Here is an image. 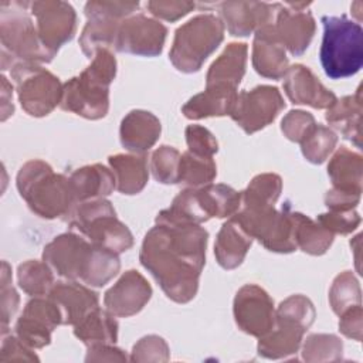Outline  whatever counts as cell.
<instances>
[{
    "label": "cell",
    "instance_id": "obj_1",
    "mask_svg": "<svg viewBox=\"0 0 363 363\" xmlns=\"http://www.w3.org/2000/svg\"><path fill=\"white\" fill-rule=\"evenodd\" d=\"M208 233L199 224L156 223L142 242L139 259L167 298L191 301L206 262Z\"/></svg>",
    "mask_w": 363,
    "mask_h": 363
},
{
    "label": "cell",
    "instance_id": "obj_2",
    "mask_svg": "<svg viewBox=\"0 0 363 363\" xmlns=\"http://www.w3.org/2000/svg\"><path fill=\"white\" fill-rule=\"evenodd\" d=\"M43 261L65 279H81L88 286L106 285L121 269L118 254L69 231L44 247Z\"/></svg>",
    "mask_w": 363,
    "mask_h": 363
},
{
    "label": "cell",
    "instance_id": "obj_3",
    "mask_svg": "<svg viewBox=\"0 0 363 363\" xmlns=\"http://www.w3.org/2000/svg\"><path fill=\"white\" fill-rule=\"evenodd\" d=\"M16 184L30 210L41 218L67 220L77 206L71 179L54 173L44 160L33 159L24 163L17 173Z\"/></svg>",
    "mask_w": 363,
    "mask_h": 363
},
{
    "label": "cell",
    "instance_id": "obj_4",
    "mask_svg": "<svg viewBox=\"0 0 363 363\" xmlns=\"http://www.w3.org/2000/svg\"><path fill=\"white\" fill-rule=\"evenodd\" d=\"M116 75V60L106 50H98L89 67L62 85L60 106L86 119H101L109 109V85Z\"/></svg>",
    "mask_w": 363,
    "mask_h": 363
},
{
    "label": "cell",
    "instance_id": "obj_5",
    "mask_svg": "<svg viewBox=\"0 0 363 363\" xmlns=\"http://www.w3.org/2000/svg\"><path fill=\"white\" fill-rule=\"evenodd\" d=\"M322 45L319 58L330 79H342L357 74L363 65V30L357 21L345 14L323 16Z\"/></svg>",
    "mask_w": 363,
    "mask_h": 363
},
{
    "label": "cell",
    "instance_id": "obj_6",
    "mask_svg": "<svg viewBox=\"0 0 363 363\" xmlns=\"http://www.w3.org/2000/svg\"><path fill=\"white\" fill-rule=\"evenodd\" d=\"M315 316L313 303L303 295H291L282 301L275 311L274 328L259 337L258 354L265 359H281L296 353Z\"/></svg>",
    "mask_w": 363,
    "mask_h": 363
},
{
    "label": "cell",
    "instance_id": "obj_7",
    "mask_svg": "<svg viewBox=\"0 0 363 363\" xmlns=\"http://www.w3.org/2000/svg\"><path fill=\"white\" fill-rule=\"evenodd\" d=\"M223 38L224 23L214 14H199L176 30L169 58L176 69L197 72Z\"/></svg>",
    "mask_w": 363,
    "mask_h": 363
},
{
    "label": "cell",
    "instance_id": "obj_8",
    "mask_svg": "<svg viewBox=\"0 0 363 363\" xmlns=\"http://www.w3.org/2000/svg\"><path fill=\"white\" fill-rule=\"evenodd\" d=\"M67 221L72 230H78L92 244L115 254L125 252L133 245L130 230L116 217L111 201L105 199L78 203Z\"/></svg>",
    "mask_w": 363,
    "mask_h": 363
},
{
    "label": "cell",
    "instance_id": "obj_9",
    "mask_svg": "<svg viewBox=\"0 0 363 363\" xmlns=\"http://www.w3.org/2000/svg\"><path fill=\"white\" fill-rule=\"evenodd\" d=\"M28 1L0 3V38L1 50L9 52L16 62L43 64L54 55L43 45L37 27L28 14Z\"/></svg>",
    "mask_w": 363,
    "mask_h": 363
},
{
    "label": "cell",
    "instance_id": "obj_10",
    "mask_svg": "<svg viewBox=\"0 0 363 363\" xmlns=\"http://www.w3.org/2000/svg\"><path fill=\"white\" fill-rule=\"evenodd\" d=\"M237 223L267 250L288 254L295 251L294 211L286 203L281 211L268 208H244L233 216Z\"/></svg>",
    "mask_w": 363,
    "mask_h": 363
},
{
    "label": "cell",
    "instance_id": "obj_11",
    "mask_svg": "<svg viewBox=\"0 0 363 363\" xmlns=\"http://www.w3.org/2000/svg\"><path fill=\"white\" fill-rule=\"evenodd\" d=\"M11 78L17 85V95L21 108L31 116L48 115L62 98V85L60 79L31 62H16L11 67Z\"/></svg>",
    "mask_w": 363,
    "mask_h": 363
},
{
    "label": "cell",
    "instance_id": "obj_12",
    "mask_svg": "<svg viewBox=\"0 0 363 363\" xmlns=\"http://www.w3.org/2000/svg\"><path fill=\"white\" fill-rule=\"evenodd\" d=\"M138 7V1H88L84 9L88 21L79 37L82 52L94 58L98 50L115 47L121 23Z\"/></svg>",
    "mask_w": 363,
    "mask_h": 363
},
{
    "label": "cell",
    "instance_id": "obj_13",
    "mask_svg": "<svg viewBox=\"0 0 363 363\" xmlns=\"http://www.w3.org/2000/svg\"><path fill=\"white\" fill-rule=\"evenodd\" d=\"M285 108V101L277 86L258 85L237 95L231 119L245 132L254 133L269 125Z\"/></svg>",
    "mask_w": 363,
    "mask_h": 363
},
{
    "label": "cell",
    "instance_id": "obj_14",
    "mask_svg": "<svg viewBox=\"0 0 363 363\" xmlns=\"http://www.w3.org/2000/svg\"><path fill=\"white\" fill-rule=\"evenodd\" d=\"M30 13L35 17L38 37L52 55L68 43L77 30V14L71 4L58 0L33 1Z\"/></svg>",
    "mask_w": 363,
    "mask_h": 363
},
{
    "label": "cell",
    "instance_id": "obj_15",
    "mask_svg": "<svg viewBox=\"0 0 363 363\" xmlns=\"http://www.w3.org/2000/svg\"><path fill=\"white\" fill-rule=\"evenodd\" d=\"M233 312L237 326L255 337H262L275 325L274 302L267 291L255 284H247L238 289Z\"/></svg>",
    "mask_w": 363,
    "mask_h": 363
},
{
    "label": "cell",
    "instance_id": "obj_16",
    "mask_svg": "<svg viewBox=\"0 0 363 363\" xmlns=\"http://www.w3.org/2000/svg\"><path fill=\"white\" fill-rule=\"evenodd\" d=\"M167 28L157 20L143 14L126 17L116 34L115 50L142 57H156L162 52Z\"/></svg>",
    "mask_w": 363,
    "mask_h": 363
},
{
    "label": "cell",
    "instance_id": "obj_17",
    "mask_svg": "<svg viewBox=\"0 0 363 363\" xmlns=\"http://www.w3.org/2000/svg\"><path fill=\"white\" fill-rule=\"evenodd\" d=\"M62 325L58 305L48 296H34L24 306L16 323V336L31 349H41L51 342V333Z\"/></svg>",
    "mask_w": 363,
    "mask_h": 363
},
{
    "label": "cell",
    "instance_id": "obj_18",
    "mask_svg": "<svg viewBox=\"0 0 363 363\" xmlns=\"http://www.w3.org/2000/svg\"><path fill=\"white\" fill-rule=\"evenodd\" d=\"M311 3H285L278 4L272 28L284 45L292 55H302L309 47L316 26L312 14L303 11Z\"/></svg>",
    "mask_w": 363,
    "mask_h": 363
},
{
    "label": "cell",
    "instance_id": "obj_19",
    "mask_svg": "<svg viewBox=\"0 0 363 363\" xmlns=\"http://www.w3.org/2000/svg\"><path fill=\"white\" fill-rule=\"evenodd\" d=\"M152 296V286L146 278L135 271H126L104 296L108 312L118 318H129L143 309Z\"/></svg>",
    "mask_w": 363,
    "mask_h": 363
},
{
    "label": "cell",
    "instance_id": "obj_20",
    "mask_svg": "<svg viewBox=\"0 0 363 363\" xmlns=\"http://www.w3.org/2000/svg\"><path fill=\"white\" fill-rule=\"evenodd\" d=\"M284 91L292 104L328 109L336 102V95L328 89L305 65L295 64L284 77Z\"/></svg>",
    "mask_w": 363,
    "mask_h": 363
},
{
    "label": "cell",
    "instance_id": "obj_21",
    "mask_svg": "<svg viewBox=\"0 0 363 363\" xmlns=\"http://www.w3.org/2000/svg\"><path fill=\"white\" fill-rule=\"evenodd\" d=\"M278 3L259 1H224L220 4L221 17L227 30L234 37H247L259 27L271 23L275 17Z\"/></svg>",
    "mask_w": 363,
    "mask_h": 363
},
{
    "label": "cell",
    "instance_id": "obj_22",
    "mask_svg": "<svg viewBox=\"0 0 363 363\" xmlns=\"http://www.w3.org/2000/svg\"><path fill=\"white\" fill-rule=\"evenodd\" d=\"M48 296L58 305L62 313V325L75 326L99 305L98 294L74 279L55 282Z\"/></svg>",
    "mask_w": 363,
    "mask_h": 363
},
{
    "label": "cell",
    "instance_id": "obj_23",
    "mask_svg": "<svg viewBox=\"0 0 363 363\" xmlns=\"http://www.w3.org/2000/svg\"><path fill=\"white\" fill-rule=\"evenodd\" d=\"M272 21L255 31L252 43V67L261 77L281 79L289 68L288 57L284 45L274 33Z\"/></svg>",
    "mask_w": 363,
    "mask_h": 363
},
{
    "label": "cell",
    "instance_id": "obj_24",
    "mask_svg": "<svg viewBox=\"0 0 363 363\" xmlns=\"http://www.w3.org/2000/svg\"><path fill=\"white\" fill-rule=\"evenodd\" d=\"M160 121L149 111L133 109L121 122L119 138L125 149L143 155L160 136Z\"/></svg>",
    "mask_w": 363,
    "mask_h": 363
},
{
    "label": "cell",
    "instance_id": "obj_25",
    "mask_svg": "<svg viewBox=\"0 0 363 363\" xmlns=\"http://www.w3.org/2000/svg\"><path fill=\"white\" fill-rule=\"evenodd\" d=\"M248 47L245 43H231L210 65L206 86H228L237 89L245 74Z\"/></svg>",
    "mask_w": 363,
    "mask_h": 363
},
{
    "label": "cell",
    "instance_id": "obj_26",
    "mask_svg": "<svg viewBox=\"0 0 363 363\" xmlns=\"http://www.w3.org/2000/svg\"><path fill=\"white\" fill-rule=\"evenodd\" d=\"M252 240L254 238L231 216L221 225L216 238L214 255L218 265L224 269H234L241 265Z\"/></svg>",
    "mask_w": 363,
    "mask_h": 363
},
{
    "label": "cell",
    "instance_id": "obj_27",
    "mask_svg": "<svg viewBox=\"0 0 363 363\" xmlns=\"http://www.w3.org/2000/svg\"><path fill=\"white\" fill-rule=\"evenodd\" d=\"M329 125H332L340 135L353 142L357 147L362 146V91L357 88L356 94L336 99L328 108L325 115Z\"/></svg>",
    "mask_w": 363,
    "mask_h": 363
},
{
    "label": "cell",
    "instance_id": "obj_28",
    "mask_svg": "<svg viewBox=\"0 0 363 363\" xmlns=\"http://www.w3.org/2000/svg\"><path fill=\"white\" fill-rule=\"evenodd\" d=\"M237 89L228 86H206V89L190 98L182 108L189 119H201L208 116L230 115L235 99Z\"/></svg>",
    "mask_w": 363,
    "mask_h": 363
},
{
    "label": "cell",
    "instance_id": "obj_29",
    "mask_svg": "<svg viewBox=\"0 0 363 363\" xmlns=\"http://www.w3.org/2000/svg\"><path fill=\"white\" fill-rule=\"evenodd\" d=\"M77 204L88 200L104 199L116 189V180L113 172L105 166L95 163L77 169L69 176Z\"/></svg>",
    "mask_w": 363,
    "mask_h": 363
},
{
    "label": "cell",
    "instance_id": "obj_30",
    "mask_svg": "<svg viewBox=\"0 0 363 363\" xmlns=\"http://www.w3.org/2000/svg\"><path fill=\"white\" fill-rule=\"evenodd\" d=\"M363 157L345 146H342L328 164V174L332 180L333 190L359 194L362 193Z\"/></svg>",
    "mask_w": 363,
    "mask_h": 363
},
{
    "label": "cell",
    "instance_id": "obj_31",
    "mask_svg": "<svg viewBox=\"0 0 363 363\" xmlns=\"http://www.w3.org/2000/svg\"><path fill=\"white\" fill-rule=\"evenodd\" d=\"M116 180V190L122 194L140 193L149 177L146 155H115L108 159Z\"/></svg>",
    "mask_w": 363,
    "mask_h": 363
},
{
    "label": "cell",
    "instance_id": "obj_32",
    "mask_svg": "<svg viewBox=\"0 0 363 363\" xmlns=\"http://www.w3.org/2000/svg\"><path fill=\"white\" fill-rule=\"evenodd\" d=\"M74 335L86 346L115 345L118 340V322L111 312L98 306L75 325Z\"/></svg>",
    "mask_w": 363,
    "mask_h": 363
},
{
    "label": "cell",
    "instance_id": "obj_33",
    "mask_svg": "<svg viewBox=\"0 0 363 363\" xmlns=\"http://www.w3.org/2000/svg\"><path fill=\"white\" fill-rule=\"evenodd\" d=\"M199 203L210 220L211 217H231L241 207V191L227 184H206L196 189Z\"/></svg>",
    "mask_w": 363,
    "mask_h": 363
},
{
    "label": "cell",
    "instance_id": "obj_34",
    "mask_svg": "<svg viewBox=\"0 0 363 363\" xmlns=\"http://www.w3.org/2000/svg\"><path fill=\"white\" fill-rule=\"evenodd\" d=\"M294 221L296 247L311 255H322L329 250L333 242V234L330 231L302 213L294 211Z\"/></svg>",
    "mask_w": 363,
    "mask_h": 363
},
{
    "label": "cell",
    "instance_id": "obj_35",
    "mask_svg": "<svg viewBox=\"0 0 363 363\" xmlns=\"http://www.w3.org/2000/svg\"><path fill=\"white\" fill-rule=\"evenodd\" d=\"M282 190V180L275 173H262L255 176L248 187L241 191V206L244 208L274 207Z\"/></svg>",
    "mask_w": 363,
    "mask_h": 363
},
{
    "label": "cell",
    "instance_id": "obj_36",
    "mask_svg": "<svg viewBox=\"0 0 363 363\" xmlns=\"http://www.w3.org/2000/svg\"><path fill=\"white\" fill-rule=\"evenodd\" d=\"M179 176V183L194 189L203 187L206 184H210L216 179L217 166L213 157L187 150L182 155Z\"/></svg>",
    "mask_w": 363,
    "mask_h": 363
},
{
    "label": "cell",
    "instance_id": "obj_37",
    "mask_svg": "<svg viewBox=\"0 0 363 363\" xmlns=\"http://www.w3.org/2000/svg\"><path fill=\"white\" fill-rule=\"evenodd\" d=\"M17 281L20 288L31 296L48 294L55 284L51 267L45 261L37 259H28L18 265Z\"/></svg>",
    "mask_w": 363,
    "mask_h": 363
},
{
    "label": "cell",
    "instance_id": "obj_38",
    "mask_svg": "<svg viewBox=\"0 0 363 363\" xmlns=\"http://www.w3.org/2000/svg\"><path fill=\"white\" fill-rule=\"evenodd\" d=\"M336 143V133L330 128L316 123L301 140V150L308 162L320 164L333 152Z\"/></svg>",
    "mask_w": 363,
    "mask_h": 363
},
{
    "label": "cell",
    "instance_id": "obj_39",
    "mask_svg": "<svg viewBox=\"0 0 363 363\" xmlns=\"http://www.w3.org/2000/svg\"><path fill=\"white\" fill-rule=\"evenodd\" d=\"M360 285L352 271L339 274L329 291V302L336 315H342L352 306L362 305Z\"/></svg>",
    "mask_w": 363,
    "mask_h": 363
},
{
    "label": "cell",
    "instance_id": "obj_40",
    "mask_svg": "<svg viewBox=\"0 0 363 363\" xmlns=\"http://www.w3.org/2000/svg\"><path fill=\"white\" fill-rule=\"evenodd\" d=\"M343 343L335 335L313 333L305 340L302 357L305 362H328L342 359Z\"/></svg>",
    "mask_w": 363,
    "mask_h": 363
},
{
    "label": "cell",
    "instance_id": "obj_41",
    "mask_svg": "<svg viewBox=\"0 0 363 363\" xmlns=\"http://www.w3.org/2000/svg\"><path fill=\"white\" fill-rule=\"evenodd\" d=\"M182 155L173 146H159L150 157V170L153 177L163 184H176L180 180L179 169H180Z\"/></svg>",
    "mask_w": 363,
    "mask_h": 363
},
{
    "label": "cell",
    "instance_id": "obj_42",
    "mask_svg": "<svg viewBox=\"0 0 363 363\" xmlns=\"http://www.w3.org/2000/svg\"><path fill=\"white\" fill-rule=\"evenodd\" d=\"M132 362H167L169 346L163 337L149 335L135 343L132 349Z\"/></svg>",
    "mask_w": 363,
    "mask_h": 363
},
{
    "label": "cell",
    "instance_id": "obj_43",
    "mask_svg": "<svg viewBox=\"0 0 363 363\" xmlns=\"http://www.w3.org/2000/svg\"><path fill=\"white\" fill-rule=\"evenodd\" d=\"M316 125V121L313 115L309 112L296 109L289 111L282 122H281V130L286 136V139L301 143V140L305 138V135Z\"/></svg>",
    "mask_w": 363,
    "mask_h": 363
},
{
    "label": "cell",
    "instance_id": "obj_44",
    "mask_svg": "<svg viewBox=\"0 0 363 363\" xmlns=\"http://www.w3.org/2000/svg\"><path fill=\"white\" fill-rule=\"evenodd\" d=\"M316 221L323 225L328 231L335 234H349L360 224V216L352 208L345 211L329 210L325 214H319Z\"/></svg>",
    "mask_w": 363,
    "mask_h": 363
},
{
    "label": "cell",
    "instance_id": "obj_45",
    "mask_svg": "<svg viewBox=\"0 0 363 363\" xmlns=\"http://www.w3.org/2000/svg\"><path fill=\"white\" fill-rule=\"evenodd\" d=\"M20 298L17 291L11 285V274L10 267L6 261H3L1 269V335H6L7 325L18 309Z\"/></svg>",
    "mask_w": 363,
    "mask_h": 363
},
{
    "label": "cell",
    "instance_id": "obj_46",
    "mask_svg": "<svg viewBox=\"0 0 363 363\" xmlns=\"http://www.w3.org/2000/svg\"><path fill=\"white\" fill-rule=\"evenodd\" d=\"M186 142L189 150L197 155L213 157L218 150V143L214 135L201 125H189L186 128Z\"/></svg>",
    "mask_w": 363,
    "mask_h": 363
},
{
    "label": "cell",
    "instance_id": "obj_47",
    "mask_svg": "<svg viewBox=\"0 0 363 363\" xmlns=\"http://www.w3.org/2000/svg\"><path fill=\"white\" fill-rule=\"evenodd\" d=\"M194 3L191 1H174V0H155L147 1L146 9L157 18L166 21H176L186 14H189L194 9Z\"/></svg>",
    "mask_w": 363,
    "mask_h": 363
},
{
    "label": "cell",
    "instance_id": "obj_48",
    "mask_svg": "<svg viewBox=\"0 0 363 363\" xmlns=\"http://www.w3.org/2000/svg\"><path fill=\"white\" fill-rule=\"evenodd\" d=\"M0 362H38L35 353L17 336H3L0 349Z\"/></svg>",
    "mask_w": 363,
    "mask_h": 363
},
{
    "label": "cell",
    "instance_id": "obj_49",
    "mask_svg": "<svg viewBox=\"0 0 363 363\" xmlns=\"http://www.w3.org/2000/svg\"><path fill=\"white\" fill-rule=\"evenodd\" d=\"M339 320V330L357 342L362 340V305H356L345 311Z\"/></svg>",
    "mask_w": 363,
    "mask_h": 363
},
{
    "label": "cell",
    "instance_id": "obj_50",
    "mask_svg": "<svg viewBox=\"0 0 363 363\" xmlns=\"http://www.w3.org/2000/svg\"><path fill=\"white\" fill-rule=\"evenodd\" d=\"M86 362H126L125 353L113 345L88 346Z\"/></svg>",
    "mask_w": 363,
    "mask_h": 363
},
{
    "label": "cell",
    "instance_id": "obj_51",
    "mask_svg": "<svg viewBox=\"0 0 363 363\" xmlns=\"http://www.w3.org/2000/svg\"><path fill=\"white\" fill-rule=\"evenodd\" d=\"M13 86L9 84L7 78L3 75L1 77V121H6L10 115L14 112L13 106Z\"/></svg>",
    "mask_w": 363,
    "mask_h": 363
}]
</instances>
